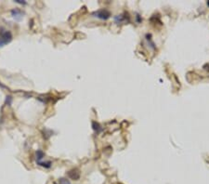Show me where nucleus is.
<instances>
[{
	"label": "nucleus",
	"mask_w": 209,
	"mask_h": 184,
	"mask_svg": "<svg viewBox=\"0 0 209 184\" xmlns=\"http://www.w3.org/2000/svg\"><path fill=\"white\" fill-rule=\"evenodd\" d=\"M59 184H71V182L69 181V179L65 178H61L59 179Z\"/></svg>",
	"instance_id": "9"
},
{
	"label": "nucleus",
	"mask_w": 209,
	"mask_h": 184,
	"mask_svg": "<svg viewBox=\"0 0 209 184\" xmlns=\"http://www.w3.org/2000/svg\"><path fill=\"white\" fill-rule=\"evenodd\" d=\"M92 126H93V129L95 131H97V132H100L101 130V126L99 125V123L97 122H92Z\"/></svg>",
	"instance_id": "8"
},
{
	"label": "nucleus",
	"mask_w": 209,
	"mask_h": 184,
	"mask_svg": "<svg viewBox=\"0 0 209 184\" xmlns=\"http://www.w3.org/2000/svg\"><path fill=\"white\" fill-rule=\"evenodd\" d=\"M15 2L16 3H19V4H26V2L25 1H23V0H15Z\"/></svg>",
	"instance_id": "10"
},
{
	"label": "nucleus",
	"mask_w": 209,
	"mask_h": 184,
	"mask_svg": "<svg viewBox=\"0 0 209 184\" xmlns=\"http://www.w3.org/2000/svg\"><path fill=\"white\" fill-rule=\"evenodd\" d=\"M93 16L99 18V19H101V20H108L111 17V12L107 9H99L97 11H95L93 13Z\"/></svg>",
	"instance_id": "2"
},
{
	"label": "nucleus",
	"mask_w": 209,
	"mask_h": 184,
	"mask_svg": "<svg viewBox=\"0 0 209 184\" xmlns=\"http://www.w3.org/2000/svg\"><path fill=\"white\" fill-rule=\"evenodd\" d=\"M12 40V34L9 31L3 30L0 32V48L6 44H9Z\"/></svg>",
	"instance_id": "1"
},
{
	"label": "nucleus",
	"mask_w": 209,
	"mask_h": 184,
	"mask_svg": "<svg viewBox=\"0 0 209 184\" xmlns=\"http://www.w3.org/2000/svg\"><path fill=\"white\" fill-rule=\"evenodd\" d=\"M24 13L21 10V9H12L11 10V15H12V17L14 18L15 20H17V21H20L22 18H23V15Z\"/></svg>",
	"instance_id": "5"
},
{
	"label": "nucleus",
	"mask_w": 209,
	"mask_h": 184,
	"mask_svg": "<svg viewBox=\"0 0 209 184\" xmlns=\"http://www.w3.org/2000/svg\"><path fill=\"white\" fill-rule=\"evenodd\" d=\"M136 19H137V21H138L139 23H140L142 22V19L140 17V15H137V16H136Z\"/></svg>",
	"instance_id": "11"
},
{
	"label": "nucleus",
	"mask_w": 209,
	"mask_h": 184,
	"mask_svg": "<svg viewBox=\"0 0 209 184\" xmlns=\"http://www.w3.org/2000/svg\"><path fill=\"white\" fill-rule=\"evenodd\" d=\"M68 177L71 179H73V180H78L79 178H80V172L77 168H73L72 170H70L68 172Z\"/></svg>",
	"instance_id": "4"
},
{
	"label": "nucleus",
	"mask_w": 209,
	"mask_h": 184,
	"mask_svg": "<svg viewBox=\"0 0 209 184\" xmlns=\"http://www.w3.org/2000/svg\"><path fill=\"white\" fill-rule=\"evenodd\" d=\"M35 154H36V163L40 162L44 158V156H45V154L42 151H37Z\"/></svg>",
	"instance_id": "6"
},
{
	"label": "nucleus",
	"mask_w": 209,
	"mask_h": 184,
	"mask_svg": "<svg viewBox=\"0 0 209 184\" xmlns=\"http://www.w3.org/2000/svg\"><path fill=\"white\" fill-rule=\"evenodd\" d=\"M130 21V17L127 12H125L124 14H120L115 17V22L116 24H121L123 23H128Z\"/></svg>",
	"instance_id": "3"
},
{
	"label": "nucleus",
	"mask_w": 209,
	"mask_h": 184,
	"mask_svg": "<svg viewBox=\"0 0 209 184\" xmlns=\"http://www.w3.org/2000/svg\"><path fill=\"white\" fill-rule=\"evenodd\" d=\"M207 6L209 7V1H207Z\"/></svg>",
	"instance_id": "12"
},
{
	"label": "nucleus",
	"mask_w": 209,
	"mask_h": 184,
	"mask_svg": "<svg viewBox=\"0 0 209 184\" xmlns=\"http://www.w3.org/2000/svg\"><path fill=\"white\" fill-rule=\"evenodd\" d=\"M37 165H41V167L43 168H49L51 167L52 163L50 161H48V162H38L37 163Z\"/></svg>",
	"instance_id": "7"
}]
</instances>
